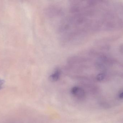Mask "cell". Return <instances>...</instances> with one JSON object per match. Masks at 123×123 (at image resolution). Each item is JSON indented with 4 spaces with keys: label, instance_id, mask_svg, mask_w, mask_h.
Segmentation results:
<instances>
[{
    "label": "cell",
    "instance_id": "2",
    "mask_svg": "<svg viewBox=\"0 0 123 123\" xmlns=\"http://www.w3.org/2000/svg\"><path fill=\"white\" fill-rule=\"evenodd\" d=\"M61 74V71L59 68H56L49 77V79L52 82H55L60 79Z\"/></svg>",
    "mask_w": 123,
    "mask_h": 123
},
{
    "label": "cell",
    "instance_id": "1",
    "mask_svg": "<svg viewBox=\"0 0 123 123\" xmlns=\"http://www.w3.org/2000/svg\"><path fill=\"white\" fill-rule=\"evenodd\" d=\"M70 92L73 96L79 99H83L86 97L85 91L80 87H73L71 89Z\"/></svg>",
    "mask_w": 123,
    "mask_h": 123
},
{
    "label": "cell",
    "instance_id": "3",
    "mask_svg": "<svg viewBox=\"0 0 123 123\" xmlns=\"http://www.w3.org/2000/svg\"><path fill=\"white\" fill-rule=\"evenodd\" d=\"M4 82L5 81L3 79L0 78V89L2 88V86L4 84Z\"/></svg>",
    "mask_w": 123,
    "mask_h": 123
},
{
    "label": "cell",
    "instance_id": "4",
    "mask_svg": "<svg viewBox=\"0 0 123 123\" xmlns=\"http://www.w3.org/2000/svg\"><path fill=\"white\" fill-rule=\"evenodd\" d=\"M119 97L121 99H123V91L121 92L119 95Z\"/></svg>",
    "mask_w": 123,
    "mask_h": 123
}]
</instances>
